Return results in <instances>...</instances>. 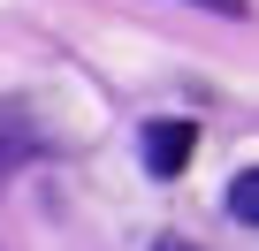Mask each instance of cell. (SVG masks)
Segmentation results:
<instances>
[{
    "label": "cell",
    "instance_id": "cell-4",
    "mask_svg": "<svg viewBox=\"0 0 259 251\" xmlns=\"http://www.w3.org/2000/svg\"><path fill=\"white\" fill-rule=\"evenodd\" d=\"M0 160H8V168H16V160H23V145H8V137H0Z\"/></svg>",
    "mask_w": 259,
    "mask_h": 251
},
{
    "label": "cell",
    "instance_id": "cell-1",
    "mask_svg": "<svg viewBox=\"0 0 259 251\" xmlns=\"http://www.w3.org/2000/svg\"><path fill=\"white\" fill-rule=\"evenodd\" d=\"M145 168L153 175H183L191 168V153H198V130H191V122H145Z\"/></svg>",
    "mask_w": 259,
    "mask_h": 251
},
{
    "label": "cell",
    "instance_id": "cell-2",
    "mask_svg": "<svg viewBox=\"0 0 259 251\" xmlns=\"http://www.w3.org/2000/svg\"><path fill=\"white\" fill-rule=\"evenodd\" d=\"M229 213H236V221H251V228H259V168H244V175H236V183H229Z\"/></svg>",
    "mask_w": 259,
    "mask_h": 251
},
{
    "label": "cell",
    "instance_id": "cell-3",
    "mask_svg": "<svg viewBox=\"0 0 259 251\" xmlns=\"http://www.w3.org/2000/svg\"><path fill=\"white\" fill-rule=\"evenodd\" d=\"M191 8H213V16H244V0H191Z\"/></svg>",
    "mask_w": 259,
    "mask_h": 251
}]
</instances>
